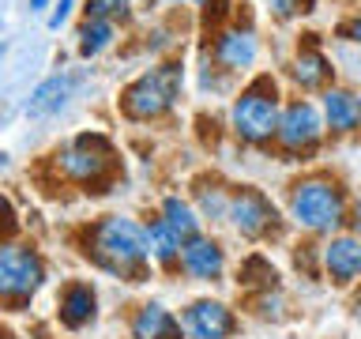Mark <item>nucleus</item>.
<instances>
[{"label": "nucleus", "instance_id": "obj_31", "mask_svg": "<svg viewBox=\"0 0 361 339\" xmlns=\"http://www.w3.org/2000/svg\"><path fill=\"white\" fill-rule=\"evenodd\" d=\"M4 339H16V335H4Z\"/></svg>", "mask_w": 361, "mask_h": 339}, {"label": "nucleus", "instance_id": "obj_20", "mask_svg": "<svg viewBox=\"0 0 361 339\" xmlns=\"http://www.w3.org/2000/svg\"><path fill=\"white\" fill-rule=\"evenodd\" d=\"M180 245L185 242H180L162 219H154L151 226H147V253H151L158 264H173V260L180 256Z\"/></svg>", "mask_w": 361, "mask_h": 339}, {"label": "nucleus", "instance_id": "obj_21", "mask_svg": "<svg viewBox=\"0 0 361 339\" xmlns=\"http://www.w3.org/2000/svg\"><path fill=\"white\" fill-rule=\"evenodd\" d=\"M83 16L102 23H128L132 19V0H83Z\"/></svg>", "mask_w": 361, "mask_h": 339}, {"label": "nucleus", "instance_id": "obj_5", "mask_svg": "<svg viewBox=\"0 0 361 339\" xmlns=\"http://www.w3.org/2000/svg\"><path fill=\"white\" fill-rule=\"evenodd\" d=\"M53 158H56V170H61L64 177L79 181V185H98V181L113 170L117 151H113L109 136H102V132H79L68 143L56 147Z\"/></svg>", "mask_w": 361, "mask_h": 339}, {"label": "nucleus", "instance_id": "obj_22", "mask_svg": "<svg viewBox=\"0 0 361 339\" xmlns=\"http://www.w3.org/2000/svg\"><path fill=\"white\" fill-rule=\"evenodd\" d=\"M196 196H200V203H203V211H207L211 219H226V208H230V192L200 185V189H196Z\"/></svg>", "mask_w": 361, "mask_h": 339}, {"label": "nucleus", "instance_id": "obj_24", "mask_svg": "<svg viewBox=\"0 0 361 339\" xmlns=\"http://www.w3.org/2000/svg\"><path fill=\"white\" fill-rule=\"evenodd\" d=\"M271 11H275V19H290V16H298V11H312V8H305L301 0H267Z\"/></svg>", "mask_w": 361, "mask_h": 339}, {"label": "nucleus", "instance_id": "obj_15", "mask_svg": "<svg viewBox=\"0 0 361 339\" xmlns=\"http://www.w3.org/2000/svg\"><path fill=\"white\" fill-rule=\"evenodd\" d=\"M132 339H180V321L166 305L147 302L132 316Z\"/></svg>", "mask_w": 361, "mask_h": 339}, {"label": "nucleus", "instance_id": "obj_28", "mask_svg": "<svg viewBox=\"0 0 361 339\" xmlns=\"http://www.w3.org/2000/svg\"><path fill=\"white\" fill-rule=\"evenodd\" d=\"M354 226H357V234H361V200H357V208H354Z\"/></svg>", "mask_w": 361, "mask_h": 339}, {"label": "nucleus", "instance_id": "obj_13", "mask_svg": "<svg viewBox=\"0 0 361 339\" xmlns=\"http://www.w3.org/2000/svg\"><path fill=\"white\" fill-rule=\"evenodd\" d=\"M180 268H185L192 279H219L222 268H226V256H222L219 242L196 234L180 245Z\"/></svg>", "mask_w": 361, "mask_h": 339}, {"label": "nucleus", "instance_id": "obj_30", "mask_svg": "<svg viewBox=\"0 0 361 339\" xmlns=\"http://www.w3.org/2000/svg\"><path fill=\"white\" fill-rule=\"evenodd\" d=\"M354 316H357V321H361V298L354 302Z\"/></svg>", "mask_w": 361, "mask_h": 339}, {"label": "nucleus", "instance_id": "obj_8", "mask_svg": "<svg viewBox=\"0 0 361 339\" xmlns=\"http://www.w3.org/2000/svg\"><path fill=\"white\" fill-rule=\"evenodd\" d=\"M211 56L222 72H248L259 56V42H256V30L252 27H226L214 34V45H211Z\"/></svg>", "mask_w": 361, "mask_h": 339}, {"label": "nucleus", "instance_id": "obj_10", "mask_svg": "<svg viewBox=\"0 0 361 339\" xmlns=\"http://www.w3.org/2000/svg\"><path fill=\"white\" fill-rule=\"evenodd\" d=\"M180 324L192 339H230L237 332L233 313L222 302H192L180 316Z\"/></svg>", "mask_w": 361, "mask_h": 339}, {"label": "nucleus", "instance_id": "obj_14", "mask_svg": "<svg viewBox=\"0 0 361 339\" xmlns=\"http://www.w3.org/2000/svg\"><path fill=\"white\" fill-rule=\"evenodd\" d=\"M324 268L338 287H350L361 275V242L357 237H331L324 249Z\"/></svg>", "mask_w": 361, "mask_h": 339}, {"label": "nucleus", "instance_id": "obj_32", "mask_svg": "<svg viewBox=\"0 0 361 339\" xmlns=\"http://www.w3.org/2000/svg\"><path fill=\"white\" fill-rule=\"evenodd\" d=\"M0 53H4V45H0Z\"/></svg>", "mask_w": 361, "mask_h": 339}, {"label": "nucleus", "instance_id": "obj_6", "mask_svg": "<svg viewBox=\"0 0 361 339\" xmlns=\"http://www.w3.org/2000/svg\"><path fill=\"white\" fill-rule=\"evenodd\" d=\"M45 279V264L30 245H0V302H27Z\"/></svg>", "mask_w": 361, "mask_h": 339}, {"label": "nucleus", "instance_id": "obj_7", "mask_svg": "<svg viewBox=\"0 0 361 339\" xmlns=\"http://www.w3.org/2000/svg\"><path fill=\"white\" fill-rule=\"evenodd\" d=\"M324 132V121H320V109L305 98H293L286 109L279 113V124H275V140L286 147V151H305L320 140Z\"/></svg>", "mask_w": 361, "mask_h": 339}, {"label": "nucleus", "instance_id": "obj_11", "mask_svg": "<svg viewBox=\"0 0 361 339\" xmlns=\"http://www.w3.org/2000/svg\"><path fill=\"white\" fill-rule=\"evenodd\" d=\"M75 95V76L72 72H53L45 76L27 98V117H53L68 106V98Z\"/></svg>", "mask_w": 361, "mask_h": 339}, {"label": "nucleus", "instance_id": "obj_12", "mask_svg": "<svg viewBox=\"0 0 361 339\" xmlns=\"http://www.w3.org/2000/svg\"><path fill=\"white\" fill-rule=\"evenodd\" d=\"M94 313H98V294L83 279H72L61 290V298H56V316H61V324L72 328V332L75 328H87L94 321Z\"/></svg>", "mask_w": 361, "mask_h": 339}, {"label": "nucleus", "instance_id": "obj_23", "mask_svg": "<svg viewBox=\"0 0 361 339\" xmlns=\"http://www.w3.org/2000/svg\"><path fill=\"white\" fill-rule=\"evenodd\" d=\"M72 8H75V0H56L53 11H49V19H45V23H49V30H61L68 23V16H72Z\"/></svg>", "mask_w": 361, "mask_h": 339}, {"label": "nucleus", "instance_id": "obj_27", "mask_svg": "<svg viewBox=\"0 0 361 339\" xmlns=\"http://www.w3.org/2000/svg\"><path fill=\"white\" fill-rule=\"evenodd\" d=\"M49 8V0H30V11H45Z\"/></svg>", "mask_w": 361, "mask_h": 339}, {"label": "nucleus", "instance_id": "obj_17", "mask_svg": "<svg viewBox=\"0 0 361 339\" xmlns=\"http://www.w3.org/2000/svg\"><path fill=\"white\" fill-rule=\"evenodd\" d=\"M113 42H117V27H113V23H102V19H83L75 30V49L83 61H94V56L106 53Z\"/></svg>", "mask_w": 361, "mask_h": 339}, {"label": "nucleus", "instance_id": "obj_1", "mask_svg": "<svg viewBox=\"0 0 361 339\" xmlns=\"http://www.w3.org/2000/svg\"><path fill=\"white\" fill-rule=\"evenodd\" d=\"M87 256L94 260L102 271L121 275L128 282H140V275L147 271V230L128 215H106L102 222L90 226L87 234Z\"/></svg>", "mask_w": 361, "mask_h": 339}, {"label": "nucleus", "instance_id": "obj_9", "mask_svg": "<svg viewBox=\"0 0 361 339\" xmlns=\"http://www.w3.org/2000/svg\"><path fill=\"white\" fill-rule=\"evenodd\" d=\"M226 219H230L245 237H259V234L271 230V222H275V208H271V200L264 196V192H256V189H237V192H230Z\"/></svg>", "mask_w": 361, "mask_h": 339}, {"label": "nucleus", "instance_id": "obj_25", "mask_svg": "<svg viewBox=\"0 0 361 339\" xmlns=\"http://www.w3.org/2000/svg\"><path fill=\"white\" fill-rule=\"evenodd\" d=\"M16 222V211H11V203H8V196L0 192V226H11Z\"/></svg>", "mask_w": 361, "mask_h": 339}, {"label": "nucleus", "instance_id": "obj_4", "mask_svg": "<svg viewBox=\"0 0 361 339\" xmlns=\"http://www.w3.org/2000/svg\"><path fill=\"white\" fill-rule=\"evenodd\" d=\"M290 215L305 230H316V234L335 230L346 219L343 189L331 177H305L290 189Z\"/></svg>", "mask_w": 361, "mask_h": 339}, {"label": "nucleus", "instance_id": "obj_26", "mask_svg": "<svg viewBox=\"0 0 361 339\" xmlns=\"http://www.w3.org/2000/svg\"><path fill=\"white\" fill-rule=\"evenodd\" d=\"M346 34H350V38H354L357 45H361V16L354 19V23H350V27H346Z\"/></svg>", "mask_w": 361, "mask_h": 339}, {"label": "nucleus", "instance_id": "obj_29", "mask_svg": "<svg viewBox=\"0 0 361 339\" xmlns=\"http://www.w3.org/2000/svg\"><path fill=\"white\" fill-rule=\"evenodd\" d=\"M169 4H203V0H169Z\"/></svg>", "mask_w": 361, "mask_h": 339}, {"label": "nucleus", "instance_id": "obj_18", "mask_svg": "<svg viewBox=\"0 0 361 339\" xmlns=\"http://www.w3.org/2000/svg\"><path fill=\"white\" fill-rule=\"evenodd\" d=\"M290 76L298 79L305 90H316V87H324L327 79H331V61H327L320 49H301L298 56H293Z\"/></svg>", "mask_w": 361, "mask_h": 339}, {"label": "nucleus", "instance_id": "obj_16", "mask_svg": "<svg viewBox=\"0 0 361 339\" xmlns=\"http://www.w3.org/2000/svg\"><path fill=\"white\" fill-rule=\"evenodd\" d=\"M324 121L331 124V132H354L361 124V98L343 87L324 90Z\"/></svg>", "mask_w": 361, "mask_h": 339}, {"label": "nucleus", "instance_id": "obj_2", "mask_svg": "<svg viewBox=\"0 0 361 339\" xmlns=\"http://www.w3.org/2000/svg\"><path fill=\"white\" fill-rule=\"evenodd\" d=\"M180 87H185V64L162 61L147 68L121 90V113L128 121H158L177 106Z\"/></svg>", "mask_w": 361, "mask_h": 339}, {"label": "nucleus", "instance_id": "obj_19", "mask_svg": "<svg viewBox=\"0 0 361 339\" xmlns=\"http://www.w3.org/2000/svg\"><path fill=\"white\" fill-rule=\"evenodd\" d=\"M162 222L180 237V242H188V237L200 234V215L192 211V203H185L180 196H166L162 200Z\"/></svg>", "mask_w": 361, "mask_h": 339}, {"label": "nucleus", "instance_id": "obj_3", "mask_svg": "<svg viewBox=\"0 0 361 339\" xmlns=\"http://www.w3.org/2000/svg\"><path fill=\"white\" fill-rule=\"evenodd\" d=\"M279 124V87L275 79H252L230 106V129L241 143H267Z\"/></svg>", "mask_w": 361, "mask_h": 339}]
</instances>
